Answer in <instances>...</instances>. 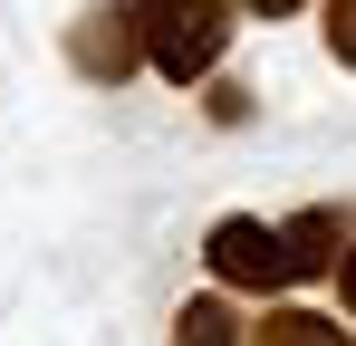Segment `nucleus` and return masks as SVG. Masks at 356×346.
Masks as SVG:
<instances>
[{"label": "nucleus", "mask_w": 356, "mask_h": 346, "mask_svg": "<svg viewBox=\"0 0 356 346\" xmlns=\"http://www.w3.org/2000/svg\"><path fill=\"white\" fill-rule=\"evenodd\" d=\"M250 346H356L337 318H318V308H270L260 327H250Z\"/></svg>", "instance_id": "obj_6"}, {"label": "nucleus", "mask_w": 356, "mask_h": 346, "mask_svg": "<svg viewBox=\"0 0 356 346\" xmlns=\"http://www.w3.org/2000/svg\"><path fill=\"white\" fill-rule=\"evenodd\" d=\"M250 19H289V10H308V0H241Z\"/></svg>", "instance_id": "obj_9"}, {"label": "nucleus", "mask_w": 356, "mask_h": 346, "mask_svg": "<svg viewBox=\"0 0 356 346\" xmlns=\"http://www.w3.org/2000/svg\"><path fill=\"white\" fill-rule=\"evenodd\" d=\"M318 10H327V58L356 67V0H318Z\"/></svg>", "instance_id": "obj_7"}, {"label": "nucleus", "mask_w": 356, "mask_h": 346, "mask_svg": "<svg viewBox=\"0 0 356 346\" xmlns=\"http://www.w3.org/2000/svg\"><path fill=\"white\" fill-rule=\"evenodd\" d=\"M202 260H212L222 288H280V279H289L280 222H260V212H222V222L202 231Z\"/></svg>", "instance_id": "obj_3"}, {"label": "nucleus", "mask_w": 356, "mask_h": 346, "mask_svg": "<svg viewBox=\"0 0 356 346\" xmlns=\"http://www.w3.org/2000/svg\"><path fill=\"white\" fill-rule=\"evenodd\" d=\"M280 250H289V279H337V260H347V212H327V202H308L280 222Z\"/></svg>", "instance_id": "obj_4"}, {"label": "nucleus", "mask_w": 356, "mask_h": 346, "mask_svg": "<svg viewBox=\"0 0 356 346\" xmlns=\"http://www.w3.org/2000/svg\"><path fill=\"white\" fill-rule=\"evenodd\" d=\"M145 10V49H154V77H212L222 49H232V0H135Z\"/></svg>", "instance_id": "obj_1"}, {"label": "nucleus", "mask_w": 356, "mask_h": 346, "mask_svg": "<svg viewBox=\"0 0 356 346\" xmlns=\"http://www.w3.org/2000/svg\"><path fill=\"white\" fill-rule=\"evenodd\" d=\"M67 67H77L87 87H125L135 67H154V49H145V10H135V0H97V10L67 29Z\"/></svg>", "instance_id": "obj_2"}, {"label": "nucleus", "mask_w": 356, "mask_h": 346, "mask_svg": "<svg viewBox=\"0 0 356 346\" xmlns=\"http://www.w3.org/2000/svg\"><path fill=\"white\" fill-rule=\"evenodd\" d=\"M174 346H250V327L232 318V298H183L174 308Z\"/></svg>", "instance_id": "obj_5"}, {"label": "nucleus", "mask_w": 356, "mask_h": 346, "mask_svg": "<svg viewBox=\"0 0 356 346\" xmlns=\"http://www.w3.org/2000/svg\"><path fill=\"white\" fill-rule=\"evenodd\" d=\"M337 298H347V318H356V240H347V260H337Z\"/></svg>", "instance_id": "obj_8"}]
</instances>
